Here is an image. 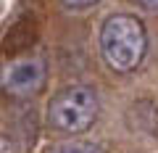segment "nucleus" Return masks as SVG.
Instances as JSON below:
<instances>
[{"label":"nucleus","instance_id":"1","mask_svg":"<svg viewBox=\"0 0 158 153\" xmlns=\"http://www.w3.org/2000/svg\"><path fill=\"white\" fill-rule=\"evenodd\" d=\"M103 61L118 74H129L142 63L148 53L145 24L132 13H113L100 27Z\"/></svg>","mask_w":158,"mask_h":153},{"label":"nucleus","instance_id":"2","mask_svg":"<svg viewBox=\"0 0 158 153\" xmlns=\"http://www.w3.org/2000/svg\"><path fill=\"white\" fill-rule=\"evenodd\" d=\"M98 119V92L90 85H66L48 103V124L66 135L90 130Z\"/></svg>","mask_w":158,"mask_h":153},{"label":"nucleus","instance_id":"3","mask_svg":"<svg viewBox=\"0 0 158 153\" xmlns=\"http://www.w3.org/2000/svg\"><path fill=\"white\" fill-rule=\"evenodd\" d=\"M48 82V66L37 56H24L3 69V90L13 98H32Z\"/></svg>","mask_w":158,"mask_h":153},{"label":"nucleus","instance_id":"4","mask_svg":"<svg viewBox=\"0 0 158 153\" xmlns=\"http://www.w3.org/2000/svg\"><path fill=\"white\" fill-rule=\"evenodd\" d=\"M50 153H103V145L90 140H66L50 148Z\"/></svg>","mask_w":158,"mask_h":153},{"label":"nucleus","instance_id":"5","mask_svg":"<svg viewBox=\"0 0 158 153\" xmlns=\"http://www.w3.org/2000/svg\"><path fill=\"white\" fill-rule=\"evenodd\" d=\"M66 8H77V11H82V8H90V6H95L98 0H61Z\"/></svg>","mask_w":158,"mask_h":153},{"label":"nucleus","instance_id":"6","mask_svg":"<svg viewBox=\"0 0 158 153\" xmlns=\"http://www.w3.org/2000/svg\"><path fill=\"white\" fill-rule=\"evenodd\" d=\"M132 3H137L145 11H158V0H132Z\"/></svg>","mask_w":158,"mask_h":153}]
</instances>
